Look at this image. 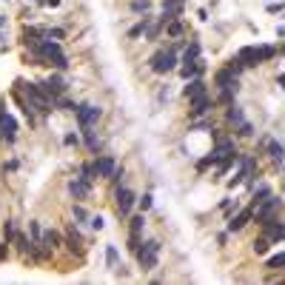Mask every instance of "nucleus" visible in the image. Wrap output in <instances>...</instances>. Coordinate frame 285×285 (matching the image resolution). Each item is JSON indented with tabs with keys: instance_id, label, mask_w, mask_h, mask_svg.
<instances>
[{
	"instance_id": "4be33fe9",
	"label": "nucleus",
	"mask_w": 285,
	"mask_h": 285,
	"mask_svg": "<svg viewBox=\"0 0 285 285\" xmlns=\"http://www.w3.org/2000/svg\"><path fill=\"white\" fill-rule=\"evenodd\" d=\"M83 137H86V146L91 149V151H100V137L91 132V126H86V129H83Z\"/></svg>"
},
{
	"instance_id": "72a5a7b5",
	"label": "nucleus",
	"mask_w": 285,
	"mask_h": 285,
	"mask_svg": "<svg viewBox=\"0 0 285 285\" xmlns=\"http://www.w3.org/2000/svg\"><path fill=\"white\" fill-rule=\"evenodd\" d=\"M140 245H143V240H140V234H137V231H129V251H137V248H140Z\"/></svg>"
},
{
	"instance_id": "09e8293b",
	"label": "nucleus",
	"mask_w": 285,
	"mask_h": 285,
	"mask_svg": "<svg viewBox=\"0 0 285 285\" xmlns=\"http://www.w3.org/2000/svg\"><path fill=\"white\" fill-rule=\"evenodd\" d=\"M277 86H280V88L285 91V74H280V77H277Z\"/></svg>"
},
{
	"instance_id": "f03ea898",
	"label": "nucleus",
	"mask_w": 285,
	"mask_h": 285,
	"mask_svg": "<svg viewBox=\"0 0 285 285\" xmlns=\"http://www.w3.org/2000/svg\"><path fill=\"white\" fill-rule=\"evenodd\" d=\"M149 66H151L154 74H171V71L180 68V57L171 49H160V51H154L149 57Z\"/></svg>"
},
{
	"instance_id": "b1692460",
	"label": "nucleus",
	"mask_w": 285,
	"mask_h": 285,
	"mask_svg": "<svg viewBox=\"0 0 285 285\" xmlns=\"http://www.w3.org/2000/svg\"><path fill=\"white\" fill-rule=\"evenodd\" d=\"M15 245H17V251H20L23 257H26V254H29V248H32V242H29V237H26V234H20V231H15Z\"/></svg>"
},
{
	"instance_id": "aec40b11",
	"label": "nucleus",
	"mask_w": 285,
	"mask_h": 285,
	"mask_svg": "<svg viewBox=\"0 0 285 285\" xmlns=\"http://www.w3.org/2000/svg\"><path fill=\"white\" fill-rule=\"evenodd\" d=\"M225 120H228V123H231V126L237 129L240 123H245V114H242V109L237 106V103H231V106L225 109Z\"/></svg>"
},
{
	"instance_id": "49530a36",
	"label": "nucleus",
	"mask_w": 285,
	"mask_h": 285,
	"mask_svg": "<svg viewBox=\"0 0 285 285\" xmlns=\"http://www.w3.org/2000/svg\"><path fill=\"white\" fill-rule=\"evenodd\" d=\"M6 257H9V242L3 240L0 242V263H6Z\"/></svg>"
},
{
	"instance_id": "9b49d317",
	"label": "nucleus",
	"mask_w": 285,
	"mask_h": 285,
	"mask_svg": "<svg viewBox=\"0 0 285 285\" xmlns=\"http://www.w3.org/2000/svg\"><path fill=\"white\" fill-rule=\"evenodd\" d=\"M100 117H103V109H100V106H80V109H77V123H80V129L94 126Z\"/></svg>"
},
{
	"instance_id": "dca6fc26",
	"label": "nucleus",
	"mask_w": 285,
	"mask_h": 285,
	"mask_svg": "<svg viewBox=\"0 0 285 285\" xmlns=\"http://www.w3.org/2000/svg\"><path fill=\"white\" fill-rule=\"evenodd\" d=\"M183 94L188 97V100H194V97H200V94H205V80L202 77H191V80H185V88H183Z\"/></svg>"
},
{
	"instance_id": "a211bd4d",
	"label": "nucleus",
	"mask_w": 285,
	"mask_h": 285,
	"mask_svg": "<svg viewBox=\"0 0 285 285\" xmlns=\"http://www.w3.org/2000/svg\"><path fill=\"white\" fill-rule=\"evenodd\" d=\"M40 245H43V248H49V251H54V248H60V245H63V237H60L54 228H46L43 237H40Z\"/></svg>"
},
{
	"instance_id": "423d86ee",
	"label": "nucleus",
	"mask_w": 285,
	"mask_h": 285,
	"mask_svg": "<svg viewBox=\"0 0 285 285\" xmlns=\"http://www.w3.org/2000/svg\"><path fill=\"white\" fill-rule=\"evenodd\" d=\"M0 137L6 143H15V137H17V120L6 111V100H0Z\"/></svg>"
},
{
	"instance_id": "864d4df0",
	"label": "nucleus",
	"mask_w": 285,
	"mask_h": 285,
	"mask_svg": "<svg viewBox=\"0 0 285 285\" xmlns=\"http://www.w3.org/2000/svg\"><path fill=\"white\" fill-rule=\"evenodd\" d=\"M0 140H3V137H0Z\"/></svg>"
},
{
	"instance_id": "f704fd0d",
	"label": "nucleus",
	"mask_w": 285,
	"mask_h": 285,
	"mask_svg": "<svg viewBox=\"0 0 285 285\" xmlns=\"http://www.w3.org/2000/svg\"><path fill=\"white\" fill-rule=\"evenodd\" d=\"M234 94H237V91H228V88H225V91H219V100H217V103H222V106H231V103H234Z\"/></svg>"
},
{
	"instance_id": "ea45409f",
	"label": "nucleus",
	"mask_w": 285,
	"mask_h": 285,
	"mask_svg": "<svg viewBox=\"0 0 285 285\" xmlns=\"http://www.w3.org/2000/svg\"><path fill=\"white\" fill-rule=\"evenodd\" d=\"M137 205H140V211H143V214H146V211H149V208H151V194H143V197L137 200Z\"/></svg>"
},
{
	"instance_id": "58836bf2",
	"label": "nucleus",
	"mask_w": 285,
	"mask_h": 285,
	"mask_svg": "<svg viewBox=\"0 0 285 285\" xmlns=\"http://www.w3.org/2000/svg\"><path fill=\"white\" fill-rule=\"evenodd\" d=\"M46 37H49V40H63L66 32H63V29H46Z\"/></svg>"
},
{
	"instance_id": "603ef678",
	"label": "nucleus",
	"mask_w": 285,
	"mask_h": 285,
	"mask_svg": "<svg viewBox=\"0 0 285 285\" xmlns=\"http://www.w3.org/2000/svg\"><path fill=\"white\" fill-rule=\"evenodd\" d=\"M283 51H285V46H283Z\"/></svg>"
},
{
	"instance_id": "ddd939ff",
	"label": "nucleus",
	"mask_w": 285,
	"mask_h": 285,
	"mask_svg": "<svg viewBox=\"0 0 285 285\" xmlns=\"http://www.w3.org/2000/svg\"><path fill=\"white\" fill-rule=\"evenodd\" d=\"M263 237H268L271 242H283L285 240V222H280V219H271V222H265L263 225Z\"/></svg>"
},
{
	"instance_id": "a18cd8bd",
	"label": "nucleus",
	"mask_w": 285,
	"mask_h": 285,
	"mask_svg": "<svg viewBox=\"0 0 285 285\" xmlns=\"http://www.w3.org/2000/svg\"><path fill=\"white\" fill-rule=\"evenodd\" d=\"M63 143H66V146H80V137H77V134H66Z\"/></svg>"
},
{
	"instance_id": "7ed1b4c3",
	"label": "nucleus",
	"mask_w": 285,
	"mask_h": 285,
	"mask_svg": "<svg viewBox=\"0 0 285 285\" xmlns=\"http://www.w3.org/2000/svg\"><path fill=\"white\" fill-rule=\"evenodd\" d=\"M157 254H160V242H157V240L143 242V245L134 251V257H137V265H140L143 271H154V268H157Z\"/></svg>"
},
{
	"instance_id": "9d476101",
	"label": "nucleus",
	"mask_w": 285,
	"mask_h": 285,
	"mask_svg": "<svg viewBox=\"0 0 285 285\" xmlns=\"http://www.w3.org/2000/svg\"><path fill=\"white\" fill-rule=\"evenodd\" d=\"M183 9H185V0H163V15H160V23L166 26V23L177 20V17L183 15Z\"/></svg>"
},
{
	"instance_id": "6e6552de",
	"label": "nucleus",
	"mask_w": 285,
	"mask_h": 285,
	"mask_svg": "<svg viewBox=\"0 0 285 285\" xmlns=\"http://www.w3.org/2000/svg\"><path fill=\"white\" fill-rule=\"evenodd\" d=\"M40 86H43V91L51 97V100H57L60 94H66L68 91V83L63 80V74H49V80H43Z\"/></svg>"
},
{
	"instance_id": "5701e85b",
	"label": "nucleus",
	"mask_w": 285,
	"mask_h": 285,
	"mask_svg": "<svg viewBox=\"0 0 285 285\" xmlns=\"http://www.w3.org/2000/svg\"><path fill=\"white\" fill-rule=\"evenodd\" d=\"M143 228H146V217L143 214H129V231L143 234Z\"/></svg>"
},
{
	"instance_id": "393cba45",
	"label": "nucleus",
	"mask_w": 285,
	"mask_h": 285,
	"mask_svg": "<svg viewBox=\"0 0 285 285\" xmlns=\"http://www.w3.org/2000/svg\"><path fill=\"white\" fill-rule=\"evenodd\" d=\"M163 32H166L168 37H180V34H183V23H180V17L171 20V23H166V26H163Z\"/></svg>"
},
{
	"instance_id": "2eb2a0df",
	"label": "nucleus",
	"mask_w": 285,
	"mask_h": 285,
	"mask_svg": "<svg viewBox=\"0 0 285 285\" xmlns=\"http://www.w3.org/2000/svg\"><path fill=\"white\" fill-rule=\"evenodd\" d=\"M68 191H71V197L74 200H86L88 191H91V183L83 180V177H74V180L68 183Z\"/></svg>"
},
{
	"instance_id": "e433bc0d",
	"label": "nucleus",
	"mask_w": 285,
	"mask_h": 285,
	"mask_svg": "<svg viewBox=\"0 0 285 285\" xmlns=\"http://www.w3.org/2000/svg\"><path fill=\"white\" fill-rule=\"evenodd\" d=\"M268 197H271V188H268V185H260L257 194H254V202H263V200H268Z\"/></svg>"
},
{
	"instance_id": "4c0bfd02",
	"label": "nucleus",
	"mask_w": 285,
	"mask_h": 285,
	"mask_svg": "<svg viewBox=\"0 0 285 285\" xmlns=\"http://www.w3.org/2000/svg\"><path fill=\"white\" fill-rule=\"evenodd\" d=\"M237 134H240V137H251V134H254V126L245 120V123H240V126H237Z\"/></svg>"
},
{
	"instance_id": "0eeeda50",
	"label": "nucleus",
	"mask_w": 285,
	"mask_h": 285,
	"mask_svg": "<svg viewBox=\"0 0 285 285\" xmlns=\"http://www.w3.org/2000/svg\"><path fill=\"white\" fill-rule=\"evenodd\" d=\"M214 86L219 88V91H237L240 88V74L237 71H231V68L225 66V68H219L217 74H214Z\"/></svg>"
},
{
	"instance_id": "37998d69",
	"label": "nucleus",
	"mask_w": 285,
	"mask_h": 285,
	"mask_svg": "<svg viewBox=\"0 0 285 285\" xmlns=\"http://www.w3.org/2000/svg\"><path fill=\"white\" fill-rule=\"evenodd\" d=\"M88 225H91L94 231H103V225H106V222H103V217H88Z\"/></svg>"
},
{
	"instance_id": "f8f14e48",
	"label": "nucleus",
	"mask_w": 285,
	"mask_h": 285,
	"mask_svg": "<svg viewBox=\"0 0 285 285\" xmlns=\"http://www.w3.org/2000/svg\"><path fill=\"white\" fill-rule=\"evenodd\" d=\"M211 109H214V100H211L208 94H200V97H194V100H191V109H188V114H191V117H202V114H208Z\"/></svg>"
},
{
	"instance_id": "c85d7f7f",
	"label": "nucleus",
	"mask_w": 285,
	"mask_h": 285,
	"mask_svg": "<svg viewBox=\"0 0 285 285\" xmlns=\"http://www.w3.org/2000/svg\"><path fill=\"white\" fill-rule=\"evenodd\" d=\"M80 177L88 180V183H94V180H97V168H94V163H86V166L80 168Z\"/></svg>"
},
{
	"instance_id": "f257e3e1",
	"label": "nucleus",
	"mask_w": 285,
	"mask_h": 285,
	"mask_svg": "<svg viewBox=\"0 0 285 285\" xmlns=\"http://www.w3.org/2000/svg\"><path fill=\"white\" fill-rule=\"evenodd\" d=\"M17 86H20V91L26 94V100H29V103L34 106V109L40 111V114H51V109H54V100H51V97H49V94L43 91V86H40V83H32V80H20Z\"/></svg>"
},
{
	"instance_id": "39448f33",
	"label": "nucleus",
	"mask_w": 285,
	"mask_h": 285,
	"mask_svg": "<svg viewBox=\"0 0 285 285\" xmlns=\"http://www.w3.org/2000/svg\"><path fill=\"white\" fill-rule=\"evenodd\" d=\"M114 205H117V217L126 219L129 214L134 211V205H137V194H134L132 188H114Z\"/></svg>"
},
{
	"instance_id": "c756f323",
	"label": "nucleus",
	"mask_w": 285,
	"mask_h": 285,
	"mask_svg": "<svg viewBox=\"0 0 285 285\" xmlns=\"http://www.w3.org/2000/svg\"><path fill=\"white\" fill-rule=\"evenodd\" d=\"M29 231H32V242H40L43 228H40V222H37V219H32V222H29Z\"/></svg>"
},
{
	"instance_id": "6ab92c4d",
	"label": "nucleus",
	"mask_w": 285,
	"mask_h": 285,
	"mask_svg": "<svg viewBox=\"0 0 285 285\" xmlns=\"http://www.w3.org/2000/svg\"><path fill=\"white\" fill-rule=\"evenodd\" d=\"M211 154L217 157V163H219L222 157H231V154H237V149H234V143H231V140H217V146L211 149Z\"/></svg>"
},
{
	"instance_id": "c03bdc74",
	"label": "nucleus",
	"mask_w": 285,
	"mask_h": 285,
	"mask_svg": "<svg viewBox=\"0 0 285 285\" xmlns=\"http://www.w3.org/2000/svg\"><path fill=\"white\" fill-rule=\"evenodd\" d=\"M260 51H263V57H265V60H271V57L277 54V49H274V46H260Z\"/></svg>"
},
{
	"instance_id": "c9c22d12",
	"label": "nucleus",
	"mask_w": 285,
	"mask_h": 285,
	"mask_svg": "<svg viewBox=\"0 0 285 285\" xmlns=\"http://www.w3.org/2000/svg\"><path fill=\"white\" fill-rule=\"evenodd\" d=\"M214 163H217V157H214V154H208V157H202V160H200V163H197V171H205V168H208V166H214Z\"/></svg>"
},
{
	"instance_id": "473e14b6",
	"label": "nucleus",
	"mask_w": 285,
	"mask_h": 285,
	"mask_svg": "<svg viewBox=\"0 0 285 285\" xmlns=\"http://www.w3.org/2000/svg\"><path fill=\"white\" fill-rule=\"evenodd\" d=\"M268 245H271V240H268V237L254 240V254H265V251H268Z\"/></svg>"
},
{
	"instance_id": "a19ab883",
	"label": "nucleus",
	"mask_w": 285,
	"mask_h": 285,
	"mask_svg": "<svg viewBox=\"0 0 285 285\" xmlns=\"http://www.w3.org/2000/svg\"><path fill=\"white\" fill-rule=\"evenodd\" d=\"M123 174H126V171H123V166H120V168H114V174L109 177L111 183H114V188H120V180H123Z\"/></svg>"
},
{
	"instance_id": "79ce46f5",
	"label": "nucleus",
	"mask_w": 285,
	"mask_h": 285,
	"mask_svg": "<svg viewBox=\"0 0 285 285\" xmlns=\"http://www.w3.org/2000/svg\"><path fill=\"white\" fill-rule=\"evenodd\" d=\"M74 219H80V222H86L88 219V211L83 208V205H74Z\"/></svg>"
},
{
	"instance_id": "bb28decb",
	"label": "nucleus",
	"mask_w": 285,
	"mask_h": 285,
	"mask_svg": "<svg viewBox=\"0 0 285 285\" xmlns=\"http://www.w3.org/2000/svg\"><path fill=\"white\" fill-rule=\"evenodd\" d=\"M106 263H109V268H117V265H120V254H117V245H106Z\"/></svg>"
},
{
	"instance_id": "f3484780",
	"label": "nucleus",
	"mask_w": 285,
	"mask_h": 285,
	"mask_svg": "<svg viewBox=\"0 0 285 285\" xmlns=\"http://www.w3.org/2000/svg\"><path fill=\"white\" fill-rule=\"evenodd\" d=\"M248 219H254V208H242L240 214L228 222V231H242L248 225Z\"/></svg>"
},
{
	"instance_id": "de8ad7c7",
	"label": "nucleus",
	"mask_w": 285,
	"mask_h": 285,
	"mask_svg": "<svg viewBox=\"0 0 285 285\" xmlns=\"http://www.w3.org/2000/svg\"><path fill=\"white\" fill-rule=\"evenodd\" d=\"M283 9H285V3H271V6H268L271 15H277V12H283Z\"/></svg>"
},
{
	"instance_id": "2f4dec72",
	"label": "nucleus",
	"mask_w": 285,
	"mask_h": 285,
	"mask_svg": "<svg viewBox=\"0 0 285 285\" xmlns=\"http://www.w3.org/2000/svg\"><path fill=\"white\" fill-rule=\"evenodd\" d=\"M3 240H6V242L15 240V222H12V219H6V222H3Z\"/></svg>"
},
{
	"instance_id": "cd10ccee",
	"label": "nucleus",
	"mask_w": 285,
	"mask_h": 285,
	"mask_svg": "<svg viewBox=\"0 0 285 285\" xmlns=\"http://www.w3.org/2000/svg\"><path fill=\"white\" fill-rule=\"evenodd\" d=\"M132 12H137V15H149V12H151V0H132Z\"/></svg>"
},
{
	"instance_id": "a878e982",
	"label": "nucleus",
	"mask_w": 285,
	"mask_h": 285,
	"mask_svg": "<svg viewBox=\"0 0 285 285\" xmlns=\"http://www.w3.org/2000/svg\"><path fill=\"white\" fill-rule=\"evenodd\" d=\"M54 109H66V111H74V114H77V109H80V106H77V103H71L66 94H60V97L54 100Z\"/></svg>"
},
{
	"instance_id": "412c9836",
	"label": "nucleus",
	"mask_w": 285,
	"mask_h": 285,
	"mask_svg": "<svg viewBox=\"0 0 285 285\" xmlns=\"http://www.w3.org/2000/svg\"><path fill=\"white\" fill-rule=\"evenodd\" d=\"M265 151H268V157H271L274 163H283V160H285V146H283V143H277V140H268Z\"/></svg>"
},
{
	"instance_id": "4468645a",
	"label": "nucleus",
	"mask_w": 285,
	"mask_h": 285,
	"mask_svg": "<svg viewBox=\"0 0 285 285\" xmlns=\"http://www.w3.org/2000/svg\"><path fill=\"white\" fill-rule=\"evenodd\" d=\"M94 168H97V177H106L109 180L114 174V168H117V163H114V157H109V154H100L94 160Z\"/></svg>"
},
{
	"instance_id": "3c124183",
	"label": "nucleus",
	"mask_w": 285,
	"mask_h": 285,
	"mask_svg": "<svg viewBox=\"0 0 285 285\" xmlns=\"http://www.w3.org/2000/svg\"><path fill=\"white\" fill-rule=\"evenodd\" d=\"M6 23H9L6 20V15H0V29H6Z\"/></svg>"
},
{
	"instance_id": "20e7f679",
	"label": "nucleus",
	"mask_w": 285,
	"mask_h": 285,
	"mask_svg": "<svg viewBox=\"0 0 285 285\" xmlns=\"http://www.w3.org/2000/svg\"><path fill=\"white\" fill-rule=\"evenodd\" d=\"M283 208V200L280 197H268L263 202H257V211H254V219L265 225V222H271V219H277V211Z\"/></svg>"
},
{
	"instance_id": "1a4fd4ad",
	"label": "nucleus",
	"mask_w": 285,
	"mask_h": 285,
	"mask_svg": "<svg viewBox=\"0 0 285 285\" xmlns=\"http://www.w3.org/2000/svg\"><path fill=\"white\" fill-rule=\"evenodd\" d=\"M237 57H240V63L245 68H254V66H260V63H265L260 46H242L240 51H237Z\"/></svg>"
},
{
	"instance_id": "7c9ffc66",
	"label": "nucleus",
	"mask_w": 285,
	"mask_h": 285,
	"mask_svg": "<svg viewBox=\"0 0 285 285\" xmlns=\"http://www.w3.org/2000/svg\"><path fill=\"white\" fill-rule=\"evenodd\" d=\"M268 268H271V271H280V268H285V254H277V257H271V260H268Z\"/></svg>"
},
{
	"instance_id": "8fccbe9b",
	"label": "nucleus",
	"mask_w": 285,
	"mask_h": 285,
	"mask_svg": "<svg viewBox=\"0 0 285 285\" xmlns=\"http://www.w3.org/2000/svg\"><path fill=\"white\" fill-rule=\"evenodd\" d=\"M46 6H51V9H54V6H60V0H43Z\"/></svg>"
}]
</instances>
